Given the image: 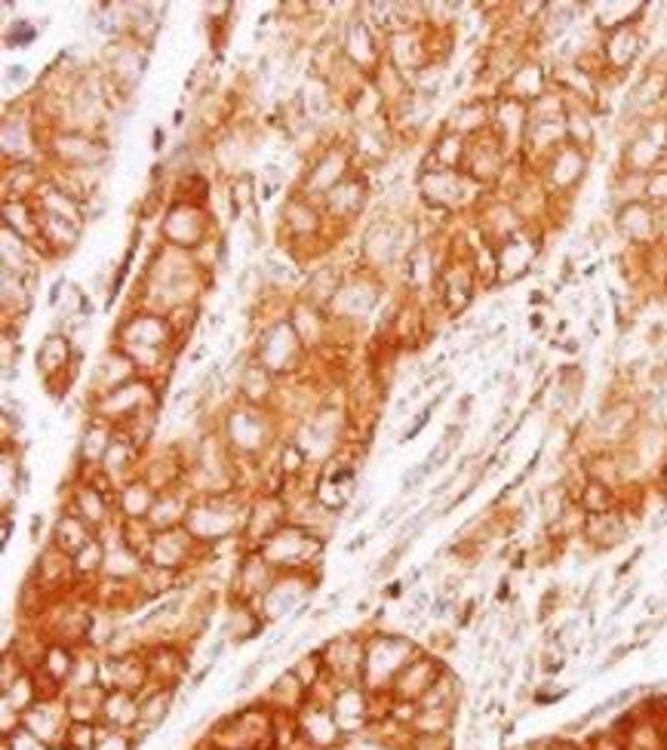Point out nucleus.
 Segmentation results:
<instances>
[{
    "mask_svg": "<svg viewBox=\"0 0 667 750\" xmlns=\"http://www.w3.org/2000/svg\"><path fill=\"white\" fill-rule=\"evenodd\" d=\"M136 735L133 732H117V729H108V732H99V741H96V750H136Z\"/></svg>",
    "mask_w": 667,
    "mask_h": 750,
    "instance_id": "obj_1",
    "label": "nucleus"
},
{
    "mask_svg": "<svg viewBox=\"0 0 667 750\" xmlns=\"http://www.w3.org/2000/svg\"><path fill=\"white\" fill-rule=\"evenodd\" d=\"M585 750H628V741H624V735L618 729H603V732L588 738Z\"/></svg>",
    "mask_w": 667,
    "mask_h": 750,
    "instance_id": "obj_2",
    "label": "nucleus"
},
{
    "mask_svg": "<svg viewBox=\"0 0 667 750\" xmlns=\"http://www.w3.org/2000/svg\"><path fill=\"white\" fill-rule=\"evenodd\" d=\"M366 545V535H360V538H354L351 545H348V551H357V548H363Z\"/></svg>",
    "mask_w": 667,
    "mask_h": 750,
    "instance_id": "obj_3",
    "label": "nucleus"
},
{
    "mask_svg": "<svg viewBox=\"0 0 667 750\" xmlns=\"http://www.w3.org/2000/svg\"><path fill=\"white\" fill-rule=\"evenodd\" d=\"M575 750H585V747H575Z\"/></svg>",
    "mask_w": 667,
    "mask_h": 750,
    "instance_id": "obj_4",
    "label": "nucleus"
},
{
    "mask_svg": "<svg viewBox=\"0 0 667 750\" xmlns=\"http://www.w3.org/2000/svg\"><path fill=\"white\" fill-rule=\"evenodd\" d=\"M628 750H631V747H628Z\"/></svg>",
    "mask_w": 667,
    "mask_h": 750,
    "instance_id": "obj_5",
    "label": "nucleus"
}]
</instances>
